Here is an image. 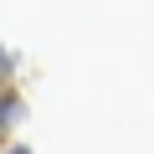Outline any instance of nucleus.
<instances>
[{
	"label": "nucleus",
	"mask_w": 154,
	"mask_h": 154,
	"mask_svg": "<svg viewBox=\"0 0 154 154\" xmlns=\"http://www.w3.org/2000/svg\"><path fill=\"white\" fill-rule=\"evenodd\" d=\"M11 154H31V149H11Z\"/></svg>",
	"instance_id": "nucleus-1"
}]
</instances>
